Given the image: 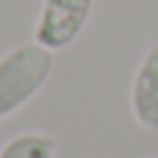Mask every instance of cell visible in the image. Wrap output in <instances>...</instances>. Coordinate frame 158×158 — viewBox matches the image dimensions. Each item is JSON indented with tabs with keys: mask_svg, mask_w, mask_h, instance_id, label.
Listing matches in <instances>:
<instances>
[{
	"mask_svg": "<svg viewBox=\"0 0 158 158\" xmlns=\"http://www.w3.org/2000/svg\"><path fill=\"white\" fill-rule=\"evenodd\" d=\"M94 0H42V11L33 28V42L47 50L69 47L92 17Z\"/></svg>",
	"mask_w": 158,
	"mask_h": 158,
	"instance_id": "2",
	"label": "cell"
},
{
	"mask_svg": "<svg viewBox=\"0 0 158 158\" xmlns=\"http://www.w3.org/2000/svg\"><path fill=\"white\" fill-rule=\"evenodd\" d=\"M53 72V50L25 42L0 56V122L28 106Z\"/></svg>",
	"mask_w": 158,
	"mask_h": 158,
	"instance_id": "1",
	"label": "cell"
},
{
	"mask_svg": "<svg viewBox=\"0 0 158 158\" xmlns=\"http://www.w3.org/2000/svg\"><path fill=\"white\" fill-rule=\"evenodd\" d=\"M131 111H133V119L144 131L158 133V42L144 53L136 75H133Z\"/></svg>",
	"mask_w": 158,
	"mask_h": 158,
	"instance_id": "3",
	"label": "cell"
},
{
	"mask_svg": "<svg viewBox=\"0 0 158 158\" xmlns=\"http://www.w3.org/2000/svg\"><path fill=\"white\" fill-rule=\"evenodd\" d=\"M56 156V139L50 133H17L3 147L0 158H53Z\"/></svg>",
	"mask_w": 158,
	"mask_h": 158,
	"instance_id": "4",
	"label": "cell"
}]
</instances>
